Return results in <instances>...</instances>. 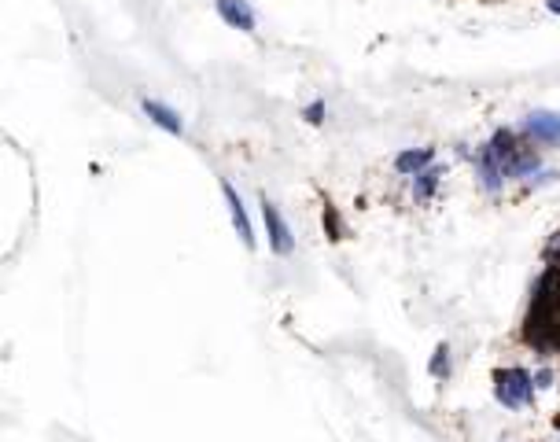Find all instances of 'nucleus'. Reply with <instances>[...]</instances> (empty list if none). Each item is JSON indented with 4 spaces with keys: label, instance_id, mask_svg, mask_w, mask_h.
<instances>
[{
    "label": "nucleus",
    "instance_id": "nucleus-1",
    "mask_svg": "<svg viewBox=\"0 0 560 442\" xmlns=\"http://www.w3.org/2000/svg\"><path fill=\"white\" fill-rule=\"evenodd\" d=\"M535 391H538V387H535V376L527 369H497L494 372V399L506 409L531 406Z\"/></svg>",
    "mask_w": 560,
    "mask_h": 442
},
{
    "label": "nucleus",
    "instance_id": "nucleus-2",
    "mask_svg": "<svg viewBox=\"0 0 560 442\" xmlns=\"http://www.w3.org/2000/svg\"><path fill=\"white\" fill-rule=\"evenodd\" d=\"M262 217H266L269 251H273V255H292V251H295V236H292V229H288L285 214H280V207H276L269 196H262Z\"/></svg>",
    "mask_w": 560,
    "mask_h": 442
},
{
    "label": "nucleus",
    "instance_id": "nucleus-3",
    "mask_svg": "<svg viewBox=\"0 0 560 442\" xmlns=\"http://www.w3.org/2000/svg\"><path fill=\"white\" fill-rule=\"evenodd\" d=\"M221 196H226V207H229V217H233V229L240 233L244 247L255 251V226H251V217H247V207L240 199V192L229 185V181H221Z\"/></svg>",
    "mask_w": 560,
    "mask_h": 442
},
{
    "label": "nucleus",
    "instance_id": "nucleus-4",
    "mask_svg": "<svg viewBox=\"0 0 560 442\" xmlns=\"http://www.w3.org/2000/svg\"><path fill=\"white\" fill-rule=\"evenodd\" d=\"M524 130H527L531 140L560 148V115H556V110H531L527 122H524Z\"/></svg>",
    "mask_w": 560,
    "mask_h": 442
},
{
    "label": "nucleus",
    "instance_id": "nucleus-5",
    "mask_svg": "<svg viewBox=\"0 0 560 442\" xmlns=\"http://www.w3.org/2000/svg\"><path fill=\"white\" fill-rule=\"evenodd\" d=\"M476 174H479V185L494 196V192H501V185H506V170H501V162H497V155L490 151V144H479V151H476Z\"/></svg>",
    "mask_w": 560,
    "mask_h": 442
},
{
    "label": "nucleus",
    "instance_id": "nucleus-6",
    "mask_svg": "<svg viewBox=\"0 0 560 442\" xmlns=\"http://www.w3.org/2000/svg\"><path fill=\"white\" fill-rule=\"evenodd\" d=\"M140 107H144V115H148L159 130H166L170 137H185V122H181V115H178L174 107H166V103H159V100H144Z\"/></svg>",
    "mask_w": 560,
    "mask_h": 442
},
{
    "label": "nucleus",
    "instance_id": "nucleus-7",
    "mask_svg": "<svg viewBox=\"0 0 560 442\" xmlns=\"http://www.w3.org/2000/svg\"><path fill=\"white\" fill-rule=\"evenodd\" d=\"M217 15L226 19L233 30L255 34V12H251L247 0H217Z\"/></svg>",
    "mask_w": 560,
    "mask_h": 442
},
{
    "label": "nucleus",
    "instance_id": "nucleus-8",
    "mask_svg": "<svg viewBox=\"0 0 560 442\" xmlns=\"http://www.w3.org/2000/svg\"><path fill=\"white\" fill-rule=\"evenodd\" d=\"M431 162H435V151L431 148H410V151H399L395 155V170L406 174V178H417L420 170H428Z\"/></svg>",
    "mask_w": 560,
    "mask_h": 442
},
{
    "label": "nucleus",
    "instance_id": "nucleus-9",
    "mask_svg": "<svg viewBox=\"0 0 560 442\" xmlns=\"http://www.w3.org/2000/svg\"><path fill=\"white\" fill-rule=\"evenodd\" d=\"M538 166H542L538 151L520 144V148L509 155V162H506V178H531V174H538Z\"/></svg>",
    "mask_w": 560,
    "mask_h": 442
},
{
    "label": "nucleus",
    "instance_id": "nucleus-10",
    "mask_svg": "<svg viewBox=\"0 0 560 442\" xmlns=\"http://www.w3.org/2000/svg\"><path fill=\"white\" fill-rule=\"evenodd\" d=\"M439 178H442V170H439L435 162L428 166V170H420V174L413 178V199H417V203H428V199L435 196V188H439Z\"/></svg>",
    "mask_w": 560,
    "mask_h": 442
},
{
    "label": "nucleus",
    "instance_id": "nucleus-11",
    "mask_svg": "<svg viewBox=\"0 0 560 442\" xmlns=\"http://www.w3.org/2000/svg\"><path fill=\"white\" fill-rule=\"evenodd\" d=\"M450 369H454V361H450V347L439 343L435 354H431V361H428V372H431L435 380H446V376H450Z\"/></svg>",
    "mask_w": 560,
    "mask_h": 442
},
{
    "label": "nucleus",
    "instance_id": "nucleus-12",
    "mask_svg": "<svg viewBox=\"0 0 560 442\" xmlns=\"http://www.w3.org/2000/svg\"><path fill=\"white\" fill-rule=\"evenodd\" d=\"M324 229L332 240H343V221H340V210L335 207H324Z\"/></svg>",
    "mask_w": 560,
    "mask_h": 442
},
{
    "label": "nucleus",
    "instance_id": "nucleus-13",
    "mask_svg": "<svg viewBox=\"0 0 560 442\" xmlns=\"http://www.w3.org/2000/svg\"><path fill=\"white\" fill-rule=\"evenodd\" d=\"M324 115H328L324 100H314V103H306V110H303V119H306L310 126H321V122H324Z\"/></svg>",
    "mask_w": 560,
    "mask_h": 442
},
{
    "label": "nucleus",
    "instance_id": "nucleus-14",
    "mask_svg": "<svg viewBox=\"0 0 560 442\" xmlns=\"http://www.w3.org/2000/svg\"><path fill=\"white\" fill-rule=\"evenodd\" d=\"M535 387H538V391L553 387V372H549V369H538V372H535Z\"/></svg>",
    "mask_w": 560,
    "mask_h": 442
},
{
    "label": "nucleus",
    "instance_id": "nucleus-15",
    "mask_svg": "<svg viewBox=\"0 0 560 442\" xmlns=\"http://www.w3.org/2000/svg\"><path fill=\"white\" fill-rule=\"evenodd\" d=\"M546 8H549L553 15H560V0H546Z\"/></svg>",
    "mask_w": 560,
    "mask_h": 442
}]
</instances>
